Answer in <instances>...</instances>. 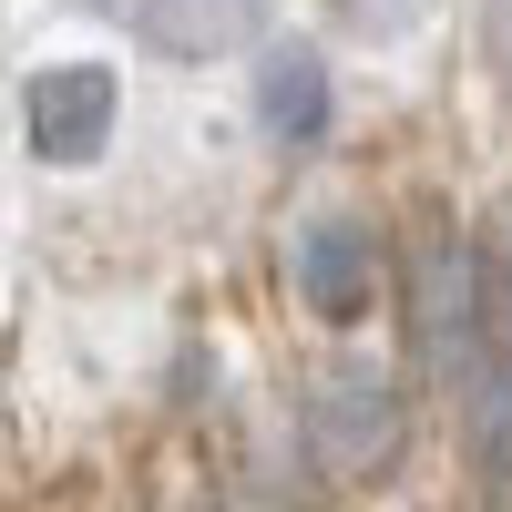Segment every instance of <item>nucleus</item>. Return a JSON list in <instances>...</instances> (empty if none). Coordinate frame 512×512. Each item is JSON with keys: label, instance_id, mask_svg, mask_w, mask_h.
I'll list each match as a JSON object with an SVG mask.
<instances>
[{"label": "nucleus", "instance_id": "obj_1", "mask_svg": "<svg viewBox=\"0 0 512 512\" xmlns=\"http://www.w3.org/2000/svg\"><path fill=\"white\" fill-rule=\"evenodd\" d=\"M400 349L420 379H472L492 359V267H482V226H461L441 195L410 205L400 226Z\"/></svg>", "mask_w": 512, "mask_h": 512}, {"label": "nucleus", "instance_id": "obj_2", "mask_svg": "<svg viewBox=\"0 0 512 512\" xmlns=\"http://www.w3.org/2000/svg\"><path fill=\"white\" fill-rule=\"evenodd\" d=\"M297 431H308L328 482H390L410 461V390H400V369L328 359L308 379V400H297Z\"/></svg>", "mask_w": 512, "mask_h": 512}, {"label": "nucleus", "instance_id": "obj_3", "mask_svg": "<svg viewBox=\"0 0 512 512\" xmlns=\"http://www.w3.org/2000/svg\"><path fill=\"white\" fill-rule=\"evenodd\" d=\"M287 277H297V297H308V318L359 328L379 308V287L400 277V246L379 236L359 205H328V216H308V226L287 236Z\"/></svg>", "mask_w": 512, "mask_h": 512}, {"label": "nucleus", "instance_id": "obj_4", "mask_svg": "<svg viewBox=\"0 0 512 512\" xmlns=\"http://www.w3.org/2000/svg\"><path fill=\"white\" fill-rule=\"evenodd\" d=\"M21 134L41 164H93L113 144V72L103 62H52L21 82Z\"/></svg>", "mask_w": 512, "mask_h": 512}, {"label": "nucleus", "instance_id": "obj_5", "mask_svg": "<svg viewBox=\"0 0 512 512\" xmlns=\"http://www.w3.org/2000/svg\"><path fill=\"white\" fill-rule=\"evenodd\" d=\"M328 123H338V82L318 62V41H277L256 62V134L277 154H308V144H328Z\"/></svg>", "mask_w": 512, "mask_h": 512}, {"label": "nucleus", "instance_id": "obj_6", "mask_svg": "<svg viewBox=\"0 0 512 512\" xmlns=\"http://www.w3.org/2000/svg\"><path fill=\"white\" fill-rule=\"evenodd\" d=\"M123 21L164 62H216V52H236L256 31V0H123Z\"/></svg>", "mask_w": 512, "mask_h": 512}, {"label": "nucleus", "instance_id": "obj_7", "mask_svg": "<svg viewBox=\"0 0 512 512\" xmlns=\"http://www.w3.org/2000/svg\"><path fill=\"white\" fill-rule=\"evenodd\" d=\"M461 461L492 502H512V338H492V359L461 379Z\"/></svg>", "mask_w": 512, "mask_h": 512}, {"label": "nucleus", "instance_id": "obj_8", "mask_svg": "<svg viewBox=\"0 0 512 512\" xmlns=\"http://www.w3.org/2000/svg\"><path fill=\"white\" fill-rule=\"evenodd\" d=\"M482 267H492V338H512V185L482 205Z\"/></svg>", "mask_w": 512, "mask_h": 512}, {"label": "nucleus", "instance_id": "obj_9", "mask_svg": "<svg viewBox=\"0 0 512 512\" xmlns=\"http://www.w3.org/2000/svg\"><path fill=\"white\" fill-rule=\"evenodd\" d=\"M328 21L359 31V41H410L420 21H431V0H328Z\"/></svg>", "mask_w": 512, "mask_h": 512}, {"label": "nucleus", "instance_id": "obj_10", "mask_svg": "<svg viewBox=\"0 0 512 512\" xmlns=\"http://www.w3.org/2000/svg\"><path fill=\"white\" fill-rule=\"evenodd\" d=\"M482 41H492V82L512 93V0H482Z\"/></svg>", "mask_w": 512, "mask_h": 512}, {"label": "nucleus", "instance_id": "obj_11", "mask_svg": "<svg viewBox=\"0 0 512 512\" xmlns=\"http://www.w3.org/2000/svg\"><path fill=\"white\" fill-rule=\"evenodd\" d=\"M62 11H103V21H123V0H62Z\"/></svg>", "mask_w": 512, "mask_h": 512}, {"label": "nucleus", "instance_id": "obj_12", "mask_svg": "<svg viewBox=\"0 0 512 512\" xmlns=\"http://www.w3.org/2000/svg\"><path fill=\"white\" fill-rule=\"evenodd\" d=\"M195 512H246V502H195Z\"/></svg>", "mask_w": 512, "mask_h": 512}, {"label": "nucleus", "instance_id": "obj_13", "mask_svg": "<svg viewBox=\"0 0 512 512\" xmlns=\"http://www.w3.org/2000/svg\"><path fill=\"white\" fill-rule=\"evenodd\" d=\"M441 512H451V502H441Z\"/></svg>", "mask_w": 512, "mask_h": 512}]
</instances>
